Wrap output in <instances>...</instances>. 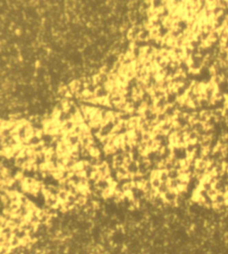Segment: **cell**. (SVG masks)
Wrapping results in <instances>:
<instances>
[{
	"label": "cell",
	"instance_id": "cell-2",
	"mask_svg": "<svg viewBox=\"0 0 228 254\" xmlns=\"http://www.w3.org/2000/svg\"><path fill=\"white\" fill-rule=\"evenodd\" d=\"M142 138H143V141H145V142H148L149 140L153 139L150 133L148 132H144L143 133V136H142Z\"/></svg>",
	"mask_w": 228,
	"mask_h": 254
},
{
	"label": "cell",
	"instance_id": "cell-1",
	"mask_svg": "<svg viewBox=\"0 0 228 254\" xmlns=\"http://www.w3.org/2000/svg\"><path fill=\"white\" fill-rule=\"evenodd\" d=\"M151 182H152V185H153V187L157 188V189L161 185V181H160V178H154V179L151 180Z\"/></svg>",
	"mask_w": 228,
	"mask_h": 254
}]
</instances>
